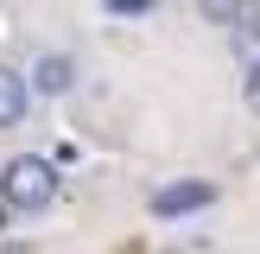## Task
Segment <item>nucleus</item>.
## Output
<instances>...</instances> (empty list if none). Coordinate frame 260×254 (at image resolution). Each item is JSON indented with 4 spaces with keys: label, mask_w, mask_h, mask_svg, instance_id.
I'll return each instance as SVG.
<instances>
[{
    "label": "nucleus",
    "mask_w": 260,
    "mask_h": 254,
    "mask_svg": "<svg viewBox=\"0 0 260 254\" xmlns=\"http://www.w3.org/2000/svg\"><path fill=\"white\" fill-rule=\"evenodd\" d=\"M102 7H108L114 19H140V13H152L159 0H102Z\"/></svg>",
    "instance_id": "0eeeda50"
},
{
    "label": "nucleus",
    "mask_w": 260,
    "mask_h": 254,
    "mask_svg": "<svg viewBox=\"0 0 260 254\" xmlns=\"http://www.w3.org/2000/svg\"><path fill=\"white\" fill-rule=\"evenodd\" d=\"M25 114H32V83H25V70L0 64V127H19Z\"/></svg>",
    "instance_id": "7ed1b4c3"
},
{
    "label": "nucleus",
    "mask_w": 260,
    "mask_h": 254,
    "mask_svg": "<svg viewBox=\"0 0 260 254\" xmlns=\"http://www.w3.org/2000/svg\"><path fill=\"white\" fill-rule=\"evenodd\" d=\"M241 102L260 114V64H248V83H241Z\"/></svg>",
    "instance_id": "6e6552de"
},
{
    "label": "nucleus",
    "mask_w": 260,
    "mask_h": 254,
    "mask_svg": "<svg viewBox=\"0 0 260 254\" xmlns=\"http://www.w3.org/2000/svg\"><path fill=\"white\" fill-rule=\"evenodd\" d=\"M229 38H235V51L248 64H260V7L254 0H241V13H235V25H229Z\"/></svg>",
    "instance_id": "39448f33"
},
{
    "label": "nucleus",
    "mask_w": 260,
    "mask_h": 254,
    "mask_svg": "<svg viewBox=\"0 0 260 254\" xmlns=\"http://www.w3.org/2000/svg\"><path fill=\"white\" fill-rule=\"evenodd\" d=\"M0 203L13 216H45L57 203V165L45 152H19V159L0 165Z\"/></svg>",
    "instance_id": "f257e3e1"
},
{
    "label": "nucleus",
    "mask_w": 260,
    "mask_h": 254,
    "mask_svg": "<svg viewBox=\"0 0 260 254\" xmlns=\"http://www.w3.org/2000/svg\"><path fill=\"white\" fill-rule=\"evenodd\" d=\"M210 203H216V184H210V178H178V184H159V190H152V216H159V223H184V216L210 210Z\"/></svg>",
    "instance_id": "f03ea898"
},
{
    "label": "nucleus",
    "mask_w": 260,
    "mask_h": 254,
    "mask_svg": "<svg viewBox=\"0 0 260 254\" xmlns=\"http://www.w3.org/2000/svg\"><path fill=\"white\" fill-rule=\"evenodd\" d=\"M70 83H76V64L63 57V51H45V57L32 64V96H63Z\"/></svg>",
    "instance_id": "20e7f679"
},
{
    "label": "nucleus",
    "mask_w": 260,
    "mask_h": 254,
    "mask_svg": "<svg viewBox=\"0 0 260 254\" xmlns=\"http://www.w3.org/2000/svg\"><path fill=\"white\" fill-rule=\"evenodd\" d=\"M197 13H203L210 25H222V32H229V25H235V13H241V0H197Z\"/></svg>",
    "instance_id": "423d86ee"
}]
</instances>
